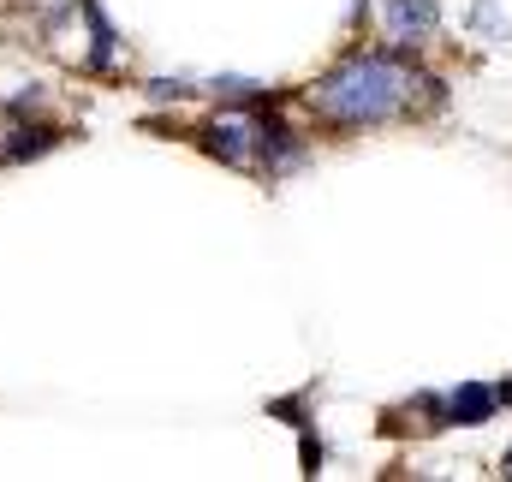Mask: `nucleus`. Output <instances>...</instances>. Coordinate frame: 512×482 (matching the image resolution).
I'll return each mask as SVG.
<instances>
[{
    "label": "nucleus",
    "instance_id": "nucleus-6",
    "mask_svg": "<svg viewBox=\"0 0 512 482\" xmlns=\"http://www.w3.org/2000/svg\"><path fill=\"white\" fill-rule=\"evenodd\" d=\"M84 18H90V30H96V42H90V60H96V66H108V54H114V30H108L102 6H84Z\"/></svg>",
    "mask_w": 512,
    "mask_h": 482
},
{
    "label": "nucleus",
    "instance_id": "nucleus-3",
    "mask_svg": "<svg viewBox=\"0 0 512 482\" xmlns=\"http://www.w3.org/2000/svg\"><path fill=\"white\" fill-rule=\"evenodd\" d=\"M435 30H441L435 0H387V36L393 42H429Z\"/></svg>",
    "mask_w": 512,
    "mask_h": 482
},
{
    "label": "nucleus",
    "instance_id": "nucleus-2",
    "mask_svg": "<svg viewBox=\"0 0 512 482\" xmlns=\"http://www.w3.org/2000/svg\"><path fill=\"white\" fill-rule=\"evenodd\" d=\"M495 387L489 381H459L447 399H423V411H435L441 423H459V429H477V423H489L495 417Z\"/></svg>",
    "mask_w": 512,
    "mask_h": 482
},
{
    "label": "nucleus",
    "instance_id": "nucleus-1",
    "mask_svg": "<svg viewBox=\"0 0 512 482\" xmlns=\"http://www.w3.org/2000/svg\"><path fill=\"white\" fill-rule=\"evenodd\" d=\"M417 90H435V84L405 54H352L310 84V108L334 125H382L399 120L417 102Z\"/></svg>",
    "mask_w": 512,
    "mask_h": 482
},
{
    "label": "nucleus",
    "instance_id": "nucleus-8",
    "mask_svg": "<svg viewBox=\"0 0 512 482\" xmlns=\"http://www.w3.org/2000/svg\"><path fill=\"white\" fill-rule=\"evenodd\" d=\"M507 471H512V453H507Z\"/></svg>",
    "mask_w": 512,
    "mask_h": 482
},
{
    "label": "nucleus",
    "instance_id": "nucleus-4",
    "mask_svg": "<svg viewBox=\"0 0 512 482\" xmlns=\"http://www.w3.org/2000/svg\"><path fill=\"white\" fill-rule=\"evenodd\" d=\"M209 155H221L227 167H251L256 161V120H239V114L215 120L209 125Z\"/></svg>",
    "mask_w": 512,
    "mask_h": 482
},
{
    "label": "nucleus",
    "instance_id": "nucleus-5",
    "mask_svg": "<svg viewBox=\"0 0 512 482\" xmlns=\"http://www.w3.org/2000/svg\"><path fill=\"white\" fill-rule=\"evenodd\" d=\"M54 143H60L54 125H24V131H12V143L0 149V161H30V155H48Z\"/></svg>",
    "mask_w": 512,
    "mask_h": 482
},
{
    "label": "nucleus",
    "instance_id": "nucleus-7",
    "mask_svg": "<svg viewBox=\"0 0 512 482\" xmlns=\"http://www.w3.org/2000/svg\"><path fill=\"white\" fill-rule=\"evenodd\" d=\"M495 399H501V405H512V381H501V387H495Z\"/></svg>",
    "mask_w": 512,
    "mask_h": 482
}]
</instances>
